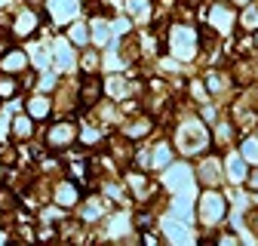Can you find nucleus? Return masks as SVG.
I'll return each mask as SVG.
<instances>
[{
	"label": "nucleus",
	"mask_w": 258,
	"mask_h": 246,
	"mask_svg": "<svg viewBox=\"0 0 258 246\" xmlns=\"http://www.w3.org/2000/svg\"><path fill=\"white\" fill-rule=\"evenodd\" d=\"M206 148H209V133H206L203 123L197 117L181 120V127H178V151L184 154V157H194V154H203Z\"/></svg>",
	"instance_id": "f257e3e1"
},
{
	"label": "nucleus",
	"mask_w": 258,
	"mask_h": 246,
	"mask_svg": "<svg viewBox=\"0 0 258 246\" xmlns=\"http://www.w3.org/2000/svg\"><path fill=\"white\" fill-rule=\"evenodd\" d=\"M40 19H46V13H40V10H34V7H28V4H22V7L13 13V22H10L7 28H10V34H13L16 40H28V37H34V31H37Z\"/></svg>",
	"instance_id": "f03ea898"
},
{
	"label": "nucleus",
	"mask_w": 258,
	"mask_h": 246,
	"mask_svg": "<svg viewBox=\"0 0 258 246\" xmlns=\"http://www.w3.org/2000/svg\"><path fill=\"white\" fill-rule=\"evenodd\" d=\"M197 212H200V222H203V225H218L224 215H228V200H224L218 191L206 188V191L200 194V206H197Z\"/></svg>",
	"instance_id": "7ed1b4c3"
},
{
	"label": "nucleus",
	"mask_w": 258,
	"mask_h": 246,
	"mask_svg": "<svg viewBox=\"0 0 258 246\" xmlns=\"http://www.w3.org/2000/svg\"><path fill=\"white\" fill-rule=\"evenodd\" d=\"M169 49H172L175 58H194V52H197V31L190 25H172Z\"/></svg>",
	"instance_id": "20e7f679"
},
{
	"label": "nucleus",
	"mask_w": 258,
	"mask_h": 246,
	"mask_svg": "<svg viewBox=\"0 0 258 246\" xmlns=\"http://www.w3.org/2000/svg\"><path fill=\"white\" fill-rule=\"evenodd\" d=\"M74 142H77V123H71V120H58L46 130V148L49 151L71 148Z\"/></svg>",
	"instance_id": "39448f33"
},
{
	"label": "nucleus",
	"mask_w": 258,
	"mask_h": 246,
	"mask_svg": "<svg viewBox=\"0 0 258 246\" xmlns=\"http://www.w3.org/2000/svg\"><path fill=\"white\" fill-rule=\"evenodd\" d=\"M55 206H61L64 212L68 209H74V206H80V188H77V181L74 178H61V181H55V188H52V197H49Z\"/></svg>",
	"instance_id": "423d86ee"
},
{
	"label": "nucleus",
	"mask_w": 258,
	"mask_h": 246,
	"mask_svg": "<svg viewBox=\"0 0 258 246\" xmlns=\"http://www.w3.org/2000/svg\"><path fill=\"white\" fill-rule=\"evenodd\" d=\"M28 65H31V58H28V52H25V49L10 46L4 55H0V71H4V74H16V77H19Z\"/></svg>",
	"instance_id": "0eeeda50"
},
{
	"label": "nucleus",
	"mask_w": 258,
	"mask_h": 246,
	"mask_svg": "<svg viewBox=\"0 0 258 246\" xmlns=\"http://www.w3.org/2000/svg\"><path fill=\"white\" fill-rule=\"evenodd\" d=\"M25 114L31 120H46V117H52V99L46 96V92L37 89L31 99H25Z\"/></svg>",
	"instance_id": "6e6552de"
},
{
	"label": "nucleus",
	"mask_w": 258,
	"mask_h": 246,
	"mask_svg": "<svg viewBox=\"0 0 258 246\" xmlns=\"http://www.w3.org/2000/svg\"><path fill=\"white\" fill-rule=\"evenodd\" d=\"M77 10H80V7L74 4V0H46V7H43L46 22H55V25H61L64 19H74Z\"/></svg>",
	"instance_id": "1a4fd4ad"
},
{
	"label": "nucleus",
	"mask_w": 258,
	"mask_h": 246,
	"mask_svg": "<svg viewBox=\"0 0 258 246\" xmlns=\"http://www.w3.org/2000/svg\"><path fill=\"white\" fill-rule=\"evenodd\" d=\"M49 55L55 58V68H58V71H68V68L77 65V55H74V46H71L68 37H58V40L52 43V52H49Z\"/></svg>",
	"instance_id": "9d476101"
},
{
	"label": "nucleus",
	"mask_w": 258,
	"mask_h": 246,
	"mask_svg": "<svg viewBox=\"0 0 258 246\" xmlns=\"http://www.w3.org/2000/svg\"><path fill=\"white\" fill-rule=\"evenodd\" d=\"M77 99L83 102V105H99L102 102V80H99V74H86L83 77V83H80V92H77Z\"/></svg>",
	"instance_id": "9b49d317"
},
{
	"label": "nucleus",
	"mask_w": 258,
	"mask_h": 246,
	"mask_svg": "<svg viewBox=\"0 0 258 246\" xmlns=\"http://www.w3.org/2000/svg\"><path fill=\"white\" fill-rule=\"evenodd\" d=\"M209 22L215 25V31H221V34H228V31L234 28V22H237V16H234V10H231V7L215 4V7L209 10Z\"/></svg>",
	"instance_id": "f8f14e48"
},
{
	"label": "nucleus",
	"mask_w": 258,
	"mask_h": 246,
	"mask_svg": "<svg viewBox=\"0 0 258 246\" xmlns=\"http://www.w3.org/2000/svg\"><path fill=\"white\" fill-rule=\"evenodd\" d=\"M34 120H31L28 114H19V117H13L10 120V139H16V142H28V139H34Z\"/></svg>",
	"instance_id": "ddd939ff"
},
{
	"label": "nucleus",
	"mask_w": 258,
	"mask_h": 246,
	"mask_svg": "<svg viewBox=\"0 0 258 246\" xmlns=\"http://www.w3.org/2000/svg\"><path fill=\"white\" fill-rule=\"evenodd\" d=\"M102 89L108 92V96H114V102H123V99H129V77L126 74H114V77H108L102 83Z\"/></svg>",
	"instance_id": "4468645a"
},
{
	"label": "nucleus",
	"mask_w": 258,
	"mask_h": 246,
	"mask_svg": "<svg viewBox=\"0 0 258 246\" xmlns=\"http://www.w3.org/2000/svg\"><path fill=\"white\" fill-rule=\"evenodd\" d=\"M197 175H200L203 184H212V188H215V184L221 181V160H218V157H203Z\"/></svg>",
	"instance_id": "2eb2a0df"
},
{
	"label": "nucleus",
	"mask_w": 258,
	"mask_h": 246,
	"mask_svg": "<svg viewBox=\"0 0 258 246\" xmlns=\"http://www.w3.org/2000/svg\"><path fill=\"white\" fill-rule=\"evenodd\" d=\"M224 166H228V178L234 181V184H243L246 181V160L240 157V154H228V157H224Z\"/></svg>",
	"instance_id": "dca6fc26"
},
{
	"label": "nucleus",
	"mask_w": 258,
	"mask_h": 246,
	"mask_svg": "<svg viewBox=\"0 0 258 246\" xmlns=\"http://www.w3.org/2000/svg\"><path fill=\"white\" fill-rule=\"evenodd\" d=\"M105 209H108V206H105L99 197H89V200L80 206V215H83V222H86V225H95V222H99L102 215H105Z\"/></svg>",
	"instance_id": "f3484780"
},
{
	"label": "nucleus",
	"mask_w": 258,
	"mask_h": 246,
	"mask_svg": "<svg viewBox=\"0 0 258 246\" xmlns=\"http://www.w3.org/2000/svg\"><path fill=\"white\" fill-rule=\"evenodd\" d=\"M16 96H19V77L0 71V102H10Z\"/></svg>",
	"instance_id": "a211bd4d"
},
{
	"label": "nucleus",
	"mask_w": 258,
	"mask_h": 246,
	"mask_svg": "<svg viewBox=\"0 0 258 246\" xmlns=\"http://www.w3.org/2000/svg\"><path fill=\"white\" fill-rule=\"evenodd\" d=\"M126 13L133 16L139 25H145V22L151 19V0H129V4H126Z\"/></svg>",
	"instance_id": "6ab92c4d"
},
{
	"label": "nucleus",
	"mask_w": 258,
	"mask_h": 246,
	"mask_svg": "<svg viewBox=\"0 0 258 246\" xmlns=\"http://www.w3.org/2000/svg\"><path fill=\"white\" fill-rule=\"evenodd\" d=\"M108 34H111V25L105 19H92V25H89V40H95L99 46H105L108 43Z\"/></svg>",
	"instance_id": "aec40b11"
},
{
	"label": "nucleus",
	"mask_w": 258,
	"mask_h": 246,
	"mask_svg": "<svg viewBox=\"0 0 258 246\" xmlns=\"http://www.w3.org/2000/svg\"><path fill=\"white\" fill-rule=\"evenodd\" d=\"M169 163H172V148H169L166 142L154 145V154H151V166H154V169H160V166H169Z\"/></svg>",
	"instance_id": "412c9836"
},
{
	"label": "nucleus",
	"mask_w": 258,
	"mask_h": 246,
	"mask_svg": "<svg viewBox=\"0 0 258 246\" xmlns=\"http://www.w3.org/2000/svg\"><path fill=\"white\" fill-rule=\"evenodd\" d=\"M68 40L77 46H89V28L83 22H71L68 25Z\"/></svg>",
	"instance_id": "4be33fe9"
},
{
	"label": "nucleus",
	"mask_w": 258,
	"mask_h": 246,
	"mask_svg": "<svg viewBox=\"0 0 258 246\" xmlns=\"http://www.w3.org/2000/svg\"><path fill=\"white\" fill-rule=\"evenodd\" d=\"M154 130V123H151V117H136L133 123L126 127V136L129 139H139V136H148Z\"/></svg>",
	"instance_id": "5701e85b"
},
{
	"label": "nucleus",
	"mask_w": 258,
	"mask_h": 246,
	"mask_svg": "<svg viewBox=\"0 0 258 246\" xmlns=\"http://www.w3.org/2000/svg\"><path fill=\"white\" fill-rule=\"evenodd\" d=\"M77 61H80V68H83L86 74H92L95 68H99V61H102V58H99V52H92V49H86V52H83V55H80Z\"/></svg>",
	"instance_id": "b1692460"
},
{
	"label": "nucleus",
	"mask_w": 258,
	"mask_h": 246,
	"mask_svg": "<svg viewBox=\"0 0 258 246\" xmlns=\"http://www.w3.org/2000/svg\"><path fill=\"white\" fill-rule=\"evenodd\" d=\"M240 25H243L246 31H255V28H258V7H246V13H243Z\"/></svg>",
	"instance_id": "393cba45"
},
{
	"label": "nucleus",
	"mask_w": 258,
	"mask_h": 246,
	"mask_svg": "<svg viewBox=\"0 0 258 246\" xmlns=\"http://www.w3.org/2000/svg\"><path fill=\"white\" fill-rule=\"evenodd\" d=\"M243 160H249V163H258V142L255 139H246L243 142V154H240Z\"/></svg>",
	"instance_id": "a878e982"
},
{
	"label": "nucleus",
	"mask_w": 258,
	"mask_h": 246,
	"mask_svg": "<svg viewBox=\"0 0 258 246\" xmlns=\"http://www.w3.org/2000/svg\"><path fill=\"white\" fill-rule=\"evenodd\" d=\"M10 46H13V34H10V28H0V55H4Z\"/></svg>",
	"instance_id": "bb28decb"
},
{
	"label": "nucleus",
	"mask_w": 258,
	"mask_h": 246,
	"mask_svg": "<svg viewBox=\"0 0 258 246\" xmlns=\"http://www.w3.org/2000/svg\"><path fill=\"white\" fill-rule=\"evenodd\" d=\"M243 184H249L252 191H258V166H255L252 172H246V181H243Z\"/></svg>",
	"instance_id": "cd10ccee"
},
{
	"label": "nucleus",
	"mask_w": 258,
	"mask_h": 246,
	"mask_svg": "<svg viewBox=\"0 0 258 246\" xmlns=\"http://www.w3.org/2000/svg\"><path fill=\"white\" fill-rule=\"evenodd\" d=\"M10 136V120H0V142Z\"/></svg>",
	"instance_id": "c85d7f7f"
},
{
	"label": "nucleus",
	"mask_w": 258,
	"mask_h": 246,
	"mask_svg": "<svg viewBox=\"0 0 258 246\" xmlns=\"http://www.w3.org/2000/svg\"><path fill=\"white\" fill-rule=\"evenodd\" d=\"M7 240H10V231H7V228H0V243H7Z\"/></svg>",
	"instance_id": "c756f323"
},
{
	"label": "nucleus",
	"mask_w": 258,
	"mask_h": 246,
	"mask_svg": "<svg viewBox=\"0 0 258 246\" xmlns=\"http://www.w3.org/2000/svg\"><path fill=\"white\" fill-rule=\"evenodd\" d=\"M234 4H240V7H246V4H249V0H234Z\"/></svg>",
	"instance_id": "7c9ffc66"
},
{
	"label": "nucleus",
	"mask_w": 258,
	"mask_h": 246,
	"mask_svg": "<svg viewBox=\"0 0 258 246\" xmlns=\"http://www.w3.org/2000/svg\"><path fill=\"white\" fill-rule=\"evenodd\" d=\"M255 43H258V28H255Z\"/></svg>",
	"instance_id": "2f4dec72"
}]
</instances>
